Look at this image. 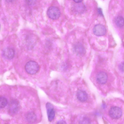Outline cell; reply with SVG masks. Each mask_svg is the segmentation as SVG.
I'll use <instances>...</instances> for the list:
<instances>
[{
	"label": "cell",
	"mask_w": 124,
	"mask_h": 124,
	"mask_svg": "<svg viewBox=\"0 0 124 124\" xmlns=\"http://www.w3.org/2000/svg\"><path fill=\"white\" fill-rule=\"evenodd\" d=\"M47 116L48 121H52L55 116V112L53 105L50 103L47 102L46 105Z\"/></svg>",
	"instance_id": "cell-4"
},
{
	"label": "cell",
	"mask_w": 124,
	"mask_h": 124,
	"mask_svg": "<svg viewBox=\"0 0 124 124\" xmlns=\"http://www.w3.org/2000/svg\"><path fill=\"white\" fill-rule=\"evenodd\" d=\"M108 76L106 73L101 71L99 72L97 75L96 80L97 82L101 84H104L107 81Z\"/></svg>",
	"instance_id": "cell-8"
},
{
	"label": "cell",
	"mask_w": 124,
	"mask_h": 124,
	"mask_svg": "<svg viewBox=\"0 0 124 124\" xmlns=\"http://www.w3.org/2000/svg\"><path fill=\"white\" fill-rule=\"evenodd\" d=\"M15 51L12 48L10 47L5 48L2 52V55L5 58L10 59H12L14 57Z\"/></svg>",
	"instance_id": "cell-7"
},
{
	"label": "cell",
	"mask_w": 124,
	"mask_h": 124,
	"mask_svg": "<svg viewBox=\"0 0 124 124\" xmlns=\"http://www.w3.org/2000/svg\"><path fill=\"white\" fill-rule=\"evenodd\" d=\"M90 122L89 119L86 117L83 118L81 120L79 121L80 124H90Z\"/></svg>",
	"instance_id": "cell-15"
},
{
	"label": "cell",
	"mask_w": 124,
	"mask_h": 124,
	"mask_svg": "<svg viewBox=\"0 0 124 124\" xmlns=\"http://www.w3.org/2000/svg\"><path fill=\"white\" fill-rule=\"evenodd\" d=\"M124 62H122L120 64L119 66V68L122 71H124Z\"/></svg>",
	"instance_id": "cell-17"
},
{
	"label": "cell",
	"mask_w": 124,
	"mask_h": 124,
	"mask_svg": "<svg viewBox=\"0 0 124 124\" xmlns=\"http://www.w3.org/2000/svg\"><path fill=\"white\" fill-rule=\"evenodd\" d=\"M8 103L7 99L5 97H0V108H3L5 107Z\"/></svg>",
	"instance_id": "cell-13"
},
{
	"label": "cell",
	"mask_w": 124,
	"mask_h": 124,
	"mask_svg": "<svg viewBox=\"0 0 124 124\" xmlns=\"http://www.w3.org/2000/svg\"><path fill=\"white\" fill-rule=\"evenodd\" d=\"M99 13L101 15H102V12L100 8H99L98 9Z\"/></svg>",
	"instance_id": "cell-19"
},
{
	"label": "cell",
	"mask_w": 124,
	"mask_h": 124,
	"mask_svg": "<svg viewBox=\"0 0 124 124\" xmlns=\"http://www.w3.org/2000/svg\"><path fill=\"white\" fill-rule=\"evenodd\" d=\"M19 108L18 102L15 100H13L9 102L8 107L9 112L11 114H15L17 112Z\"/></svg>",
	"instance_id": "cell-6"
},
{
	"label": "cell",
	"mask_w": 124,
	"mask_h": 124,
	"mask_svg": "<svg viewBox=\"0 0 124 124\" xmlns=\"http://www.w3.org/2000/svg\"><path fill=\"white\" fill-rule=\"evenodd\" d=\"M26 118L28 121L30 123L34 122L36 118V115L32 112L28 113L27 115Z\"/></svg>",
	"instance_id": "cell-11"
},
{
	"label": "cell",
	"mask_w": 124,
	"mask_h": 124,
	"mask_svg": "<svg viewBox=\"0 0 124 124\" xmlns=\"http://www.w3.org/2000/svg\"><path fill=\"white\" fill-rule=\"evenodd\" d=\"M115 22L116 25L118 27H122L124 26V18L122 16H117L115 19Z\"/></svg>",
	"instance_id": "cell-12"
},
{
	"label": "cell",
	"mask_w": 124,
	"mask_h": 124,
	"mask_svg": "<svg viewBox=\"0 0 124 124\" xmlns=\"http://www.w3.org/2000/svg\"><path fill=\"white\" fill-rule=\"evenodd\" d=\"M108 114L111 118L114 119H117L120 118L122 116V111L119 107L113 106L110 109Z\"/></svg>",
	"instance_id": "cell-3"
},
{
	"label": "cell",
	"mask_w": 124,
	"mask_h": 124,
	"mask_svg": "<svg viewBox=\"0 0 124 124\" xmlns=\"http://www.w3.org/2000/svg\"><path fill=\"white\" fill-rule=\"evenodd\" d=\"M74 1L77 3H79L82 1L83 0H73Z\"/></svg>",
	"instance_id": "cell-20"
},
{
	"label": "cell",
	"mask_w": 124,
	"mask_h": 124,
	"mask_svg": "<svg viewBox=\"0 0 124 124\" xmlns=\"http://www.w3.org/2000/svg\"></svg>",
	"instance_id": "cell-22"
},
{
	"label": "cell",
	"mask_w": 124,
	"mask_h": 124,
	"mask_svg": "<svg viewBox=\"0 0 124 124\" xmlns=\"http://www.w3.org/2000/svg\"><path fill=\"white\" fill-rule=\"evenodd\" d=\"M77 96L78 100L82 102L86 101L88 98L87 93L85 91L83 90L78 91L77 93Z\"/></svg>",
	"instance_id": "cell-10"
},
{
	"label": "cell",
	"mask_w": 124,
	"mask_h": 124,
	"mask_svg": "<svg viewBox=\"0 0 124 124\" xmlns=\"http://www.w3.org/2000/svg\"><path fill=\"white\" fill-rule=\"evenodd\" d=\"M25 1L27 4L30 6L34 5L36 2V0H25Z\"/></svg>",
	"instance_id": "cell-16"
},
{
	"label": "cell",
	"mask_w": 124,
	"mask_h": 124,
	"mask_svg": "<svg viewBox=\"0 0 124 124\" xmlns=\"http://www.w3.org/2000/svg\"><path fill=\"white\" fill-rule=\"evenodd\" d=\"M47 14L50 18L55 20L59 18L60 15V12L58 8L56 7L52 6L48 9Z\"/></svg>",
	"instance_id": "cell-2"
},
{
	"label": "cell",
	"mask_w": 124,
	"mask_h": 124,
	"mask_svg": "<svg viewBox=\"0 0 124 124\" xmlns=\"http://www.w3.org/2000/svg\"><path fill=\"white\" fill-rule=\"evenodd\" d=\"M74 50L76 54L79 56H83L85 53V50L84 47L79 43L76 44L75 45Z\"/></svg>",
	"instance_id": "cell-9"
},
{
	"label": "cell",
	"mask_w": 124,
	"mask_h": 124,
	"mask_svg": "<svg viewBox=\"0 0 124 124\" xmlns=\"http://www.w3.org/2000/svg\"><path fill=\"white\" fill-rule=\"evenodd\" d=\"M84 6L83 5L78 4L76 5L75 10L77 12L81 13L84 11Z\"/></svg>",
	"instance_id": "cell-14"
},
{
	"label": "cell",
	"mask_w": 124,
	"mask_h": 124,
	"mask_svg": "<svg viewBox=\"0 0 124 124\" xmlns=\"http://www.w3.org/2000/svg\"><path fill=\"white\" fill-rule=\"evenodd\" d=\"M14 0H6V1L8 2H13Z\"/></svg>",
	"instance_id": "cell-21"
},
{
	"label": "cell",
	"mask_w": 124,
	"mask_h": 124,
	"mask_svg": "<svg viewBox=\"0 0 124 124\" xmlns=\"http://www.w3.org/2000/svg\"><path fill=\"white\" fill-rule=\"evenodd\" d=\"M57 124H66L65 121L63 120H60L58 121L57 122Z\"/></svg>",
	"instance_id": "cell-18"
},
{
	"label": "cell",
	"mask_w": 124,
	"mask_h": 124,
	"mask_svg": "<svg viewBox=\"0 0 124 124\" xmlns=\"http://www.w3.org/2000/svg\"><path fill=\"white\" fill-rule=\"evenodd\" d=\"M25 68L26 71L28 73L32 75L38 72L39 69V66L36 62L30 61L26 63Z\"/></svg>",
	"instance_id": "cell-1"
},
{
	"label": "cell",
	"mask_w": 124,
	"mask_h": 124,
	"mask_svg": "<svg viewBox=\"0 0 124 124\" xmlns=\"http://www.w3.org/2000/svg\"><path fill=\"white\" fill-rule=\"evenodd\" d=\"M106 31V29L105 26L100 24L95 25L93 29V33L97 36H101L104 35Z\"/></svg>",
	"instance_id": "cell-5"
}]
</instances>
